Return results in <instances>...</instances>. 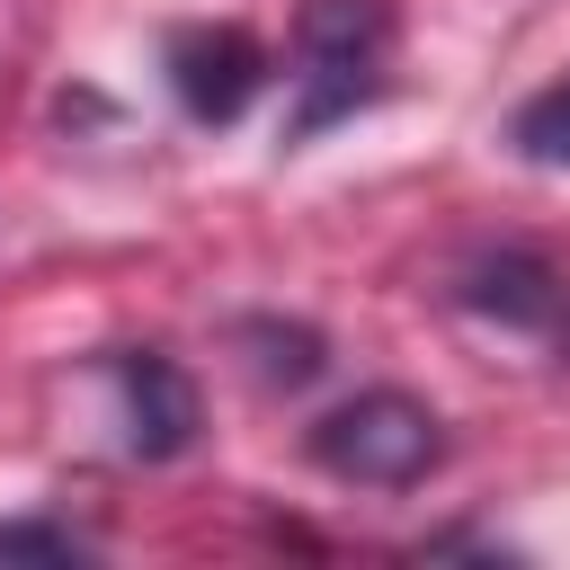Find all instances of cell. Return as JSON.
Returning a JSON list of instances; mask_svg holds the SVG:
<instances>
[{
	"label": "cell",
	"instance_id": "1",
	"mask_svg": "<svg viewBox=\"0 0 570 570\" xmlns=\"http://www.w3.org/2000/svg\"><path fill=\"white\" fill-rule=\"evenodd\" d=\"M392 0H303L294 18V116L285 142H312L330 125H347L356 107H374L392 80Z\"/></svg>",
	"mask_w": 570,
	"mask_h": 570
},
{
	"label": "cell",
	"instance_id": "2",
	"mask_svg": "<svg viewBox=\"0 0 570 570\" xmlns=\"http://www.w3.org/2000/svg\"><path fill=\"white\" fill-rule=\"evenodd\" d=\"M303 454L347 490H410V481H428L445 463V419L419 392L374 383V392H347L338 410H321Z\"/></svg>",
	"mask_w": 570,
	"mask_h": 570
},
{
	"label": "cell",
	"instance_id": "3",
	"mask_svg": "<svg viewBox=\"0 0 570 570\" xmlns=\"http://www.w3.org/2000/svg\"><path fill=\"white\" fill-rule=\"evenodd\" d=\"M160 71H169V98L196 125H232V116H249V98L267 89L276 62H267V45L249 27H178Z\"/></svg>",
	"mask_w": 570,
	"mask_h": 570
},
{
	"label": "cell",
	"instance_id": "4",
	"mask_svg": "<svg viewBox=\"0 0 570 570\" xmlns=\"http://www.w3.org/2000/svg\"><path fill=\"white\" fill-rule=\"evenodd\" d=\"M107 374L125 392V454L134 463H178L196 445V428H205V401H196L187 365L160 356V347H116Z\"/></svg>",
	"mask_w": 570,
	"mask_h": 570
},
{
	"label": "cell",
	"instance_id": "5",
	"mask_svg": "<svg viewBox=\"0 0 570 570\" xmlns=\"http://www.w3.org/2000/svg\"><path fill=\"white\" fill-rule=\"evenodd\" d=\"M454 303L499 330H525V338H570V285L534 249H472L454 267Z\"/></svg>",
	"mask_w": 570,
	"mask_h": 570
},
{
	"label": "cell",
	"instance_id": "6",
	"mask_svg": "<svg viewBox=\"0 0 570 570\" xmlns=\"http://www.w3.org/2000/svg\"><path fill=\"white\" fill-rule=\"evenodd\" d=\"M508 142H517V160H534V169H570V80L534 89V98L508 116Z\"/></svg>",
	"mask_w": 570,
	"mask_h": 570
},
{
	"label": "cell",
	"instance_id": "7",
	"mask_svg": "<svg viewBox=\"0 0 570 570\" xmlns=\"http://www.w3.org/2000/svg\"><path fill=\"white\" fill-rule=\"evenodd\" d=\"M98 543L53 517H0V561H89Z\"/></svg>",
	"mask_w": 570,
	"mask_h": 570
},
{
	"label": "cell",
	"instance_id": "8",
	"mask_svg": "<svg viewBox=\"0 0 570 570\" xmlns=\"http://www.w3.org/2000/svg\"><path fill=\"white\" fill-rule=\"evenodd\" d=\"M240 338H249V347H267V356H258V383H312V374H321V338H312V330L249 321Z\"/></svg>",
	"mask_w": 570,
	"mask_h": 570
}]
</instances>
